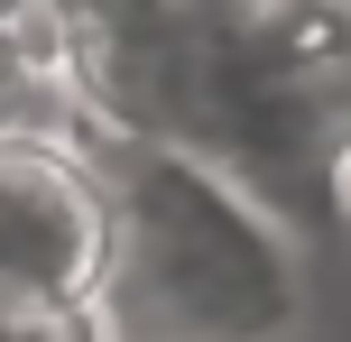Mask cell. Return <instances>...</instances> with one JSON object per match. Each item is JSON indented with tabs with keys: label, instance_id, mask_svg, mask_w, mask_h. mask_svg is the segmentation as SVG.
<instances>
[{
	"label": "cell",
	"instance_id": "cell-1",
	"mask_svg": "<svg viewBox=\"0 0 351 342\" xmlns=\"http://www.w3.org/2000/svg\"><path fill=\"white\" fill-rule=\"evenodd\" d=\"M102 204L93 315L102 342H287L305 315V269L287 222L213 158L102 121L84 139Z\"/></svg>",
	"mask_w": 351,
	"mask_h": 342
},
{
	"label": "cell",
	"instance_id": "cell-2",
	"mask_svg": "<svg viewBox=\"0 0 351 342\" xmlns=\"http://www.w3.org/2000/svg\"><path fill=\"white\" fill-rule=\"evenodd\" d=\"M102 269V204L84 148H0V278L93 296Z\"/></svg>",
	"mask_w": 351,
	"mask_h": 342
},
{
	"label": "cell",
	"instance_id": "cell-3",
	"mask_svg": "<svg viewBox=\"0 0 351 342\" xmlns=\"http://www.w3.org/2000/svg\"><path fill=\"white\" fill-rule=\"evenodd\" d=\"M102 130L74 56V19H10L0 28V148H84Z\"/></svg>",
	"mask_w": 351,
	"mask_h": 342
},
{
	"label": "cell",
	"instance_id": "cell-4",
	"mask_svg": "<svg viewBox=\"0 0 351 342\" xmlns=\"http://www.w3.org/2000/svg\"><path fill=\"white\" fill-rule=\"evenodd\" d=\"M0 342H102V315L74 287H37V278H0Z\"/></svg>",
	"mask_w": 351,
	"mask_h": 342
},
{
	"label": "cell",
	"instance_id": "cell-5",
	"mask_svg": "<svg viewBox=\"0 0 351 342\" xmlns=\"http://www.w3.org/2000/svg\"><path fill=\"white\" fill-rule=\"evenodd\" d=\"M47 10H65V0H0V28L10 19H47Z\"/></svg>",
	"mask_w": 351,
	"mask_h": 342
}]
</instances>
